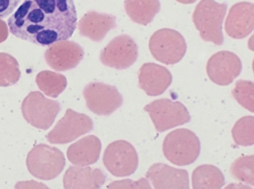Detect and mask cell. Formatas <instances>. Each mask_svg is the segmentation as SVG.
<instances>
[{"instance_id":"cell-1","label":"cell","mask_w":254,"mask_h":189,"mask_svg":"<svg viewBox=\"0 0 254 189\" xmlns=\"http://www.w3.org/2000/svg\"><path fill=\"white\" fill-rule=\"evenodd\" d=\"M77 20L73 0H23L7 24L15 37L46 47L69 39Z\"/></svg>"},{"instance_id":"cell-2","label":"cell","mask_w":254,"mask_h":189,"mask_svg":"<svg viewBox=\"0 0 254 189\" xmlns=\"http://www.w3.org/2000/svg\"><path fill=\"white\" fill-rule=\"evenodd\" d=\"M227 9L226 3L214 0H201L196 5L192 19L203 40L217 46L223 44L222 23Z\"/></svg>"},{"instance_id":"cell-3","label":"cell","mask_w":254,"mask_h":189,"mask_svg":"<svg viewBox=\"0 0 254 189\" xmlns=\"http://www.w3.org/2000/svg\"><path fill=\"white\" fill-rule=\"evenodd\" d=\"M162 150L166 158L172 164L186 166L193 163L198 158L200 143L192 131L179 128L167 135L163 142Z\"/></svg>"},{"instance_id":"cell-4","label":"cell","mask_w":254,"mask_h":189,"mask_svg":"<svg viewBox=\"0 0 254 189\" xmlns=\"http://www.w3.org/2000/svg\"><path fill=\"white\" fill-rule=\"evenodd\" d=\"M26 163L30 173L42 180L56 178L65 165L64 153L58 148L40 143L28 153Z\"/></svg>"},{"instance_id":"cell-5","label":"cell","mask_w":254,"mask_h":189,"mask_svg":"<svg viewBox=\"0 0 254 189\" xmlns=\"http://www.w3.org/2000/svg\"><path fill=\"white\" fill-rule=\"evenodd\" d=\"M148 46L153 57L166 65L180 62L187 48L185 39L180 33L166 28L159 29L152 35Z\"/></svg>"},{"instance_id":"cell-6","label":"cell","mask_w":254,"mask_h":189,"mask_svg":"<svg viewBox=\"0 0 254 189\" xmlns=\"http://www.w3.org/2000/svg\"><path fill=\"white\" fill-rule=\"evenodd\" d=\"M143 109L148 113L156 131L160 133L187 123L191 118L183 103L167 98L155 100Z\"/></svg>"},{"instance_id":"cell-7","label":"cell","mask_w":254,"mask_h":189,"mask_svg":"<svg viewBox=\"0 0 254 189\" xmlns=\"http://www.w3.org/2000/svg\"><path fill=\"white\" fill-rule=\"evenodd\" d=\"M61 109L58 101L46 97L39 91L30 93L21 104L22 115L26 121L44 130L52 125Z\"/></svg>"},{"instance_id":"cell-8","label":"cell","mask_w":254,"mask_h":189,"mask_svg":"<svg viewBox=\"0 0 254 189\" xmlns=\"http://www.w3.org/2000/svg\"><path fill=\"white\" fill-rule=\"evenodd\" d=\"M103 162L111 174L123 177L134 173L138 166V159L136 150L131 143L125 140H118L107 146Z\"/></svg>"},{"instance_id":"cell-9","label":"cell","mask_w":254,"mask_h":189,"mask_svg":"<svg viewBox=\"0 0 254 189\" xmlns=\"http://www.w3.org/2000/svg\"><path fill=\"white\" fill-rule=\"evenodd\" d=\"M83 95L88 108L98 115H109L123 103V96L116 87L102 82L88 84L84 88Z\"/></svg>"},{"instance_id":"cell-10","label":"cell","mask_w":254,"mask_h":189,"mask_svg":"<svg viewBox=\"0 0 254 189\" xmlns=\"http://www.w3.org/2000/svg\"><path fill=\"white\" fill-rule=\"evenodd\" d=\"M93 129V122L88 116L68 108L64 117L48 133L47 139L52 144L67 143Z\"/></svg>"},{"instance_id":"cell-11","label":"cell","mask_w":254,"mask_h":189,"mask_svg":"<svg viewBox=\"0 0 254 189\" xmlns=\"http://www.w3.org/2000/svg\"><path fill=\"white\" fill-rule=\"evenodd\" d=\"M138 46L130 36L126 34L113 38L101 49L99 59L103 64L118 70L128 68L136 61Z\"/></svg>"},{"instance_id":"cell-12","label":"cell","mask_w":254,"mask_h":189,"mask_svg":"<svg viewBox=\"0 0 254 189\" xmlns=\"http://www.w3.org/2000/svg\"><path fill=\"white\" fill-rule=\"evenodd\" d=\"M206 69L208 77L213 83L219 86H227L240 75L242 64L235 53L222 50L209 58Z\"/></svg>"},{"instance_id":"cell-13","label":"cell","mask_w":254,"mask_h":189,"mask_svg":"<svg viewBox=\"0 0 254 189\" xmlns=\"http://www.w3.org/2000/svg\"><path fill=\"white\" fill-rule=\"evenodd\" d=\"M84 50L78 43L68 40L57 42L49 47L45 60L51 68L64 71L75 68L84 57Z\"/></svg>"},{"instance_id":"cell-14","label":"cell","mask_w":254,"mask_h":189,"mask_svg":"<svg viewBox=\"0 0 254 189\" xmlns=\"http://www.w3.org/2000/svg\"><path fill=\"white\" fill-rule=\"evenodd\" d=\"M254 28V4L242 1L234 4L229 9L225 22L227 35L235 39L247 37Z\"/></svg>"},{"instance_id":"cell-15","label":"cell","mask_w":254,"mask_h":189,"mask_svg":"<svg viewBox=\"0 0 254 189\" xmlns=\"http://www.w3.org/2000/svg\"><path fill=\"white\" fill-rule=\"evenodd\" d=\"M139 88L149 96H157L168 89L172 82V76L165 66L153 62L144 63L138 72Z\"/></svg>"},{"instance_id":"cell-16","label":"cell","mask_w":254,"mask_h":189,"mask_svg":"<svg viewBox=\"0 0 254 189\" xmlns=\"http://www.w3.org/2000/svg\"><path fill=\"white\" fill-rule=\"evenodd\" d=\"M156 189H189V179L187 170L157 163L152 165L145 174Z\"/></svg>"},{"instance_id":"cell-17","label":"cell","mask_w":254,"mask_h":189,"mask_svg":"<svg viewBox=\"0 0 254 189\" xmlns=\"http://www.w3.org/2000/svg\"><path fill=\"white\" fill-rule=\"evenodd\" d=\"M117 27L115 16L94 10L87 12L78 23L79 35L94 42L102 41L108 32Z\"/></svg>"},{"instance_id":"cell-18","label":"cell","mask_w":254,"mask_h":189,"mask_svg":"<svg viewBox=\"0 0 254 189\" xmlns=\"http://www.w3.org/2000/svg\"><path fill=\"white\" fill-rule=\"evenodd\" d=\"M106 173L99 168L70 166L63 177L64 189H99L105 182Z\"/></svg>"},{"instance_id":"cell-19","label":"cell","mask_w":254,"mask_h":189,"mask_svg":"<svg viewBox=\"0 0 254 189\" xmlns=\"http://www.w3.org/2000/svg\"><path fill=\"white\" fill-rule=\"evenodd\" d=\"M102 144L94 135H88L69 145L66 156L68 160L77 166H84L95 163L98 160Z\"/></svg>"},{"instance_id":"cell-20","label":"cell","mask_w":254,"mask_h":189,"mask_svg":"<svg viewBox=\"0 0 254 189\" xmlns=\"http://www.w3.org/2000/svg\"><path fill=\"white\" fill-rule=\"evenodd\" d=\"M124 7L132 21L146 25L160 11V3L159 0H125Z\"/></svg>"},{"instance_id":"cell-21","label":"cell","mask_w":254,"mask_h":189,"mask_svg":"<svg viewBox=\"0 0 254 189\" xmlns=\"http://www.w3.org/2000/svg\"><path fill=\"white\" fill-rule=\"evenodd\" d=\"M191 184L194 189H219L225 183L224 175L218 168L212 165L203 164L193 171Z\"/></svg>"},{"instance_id":"cell-22","label":"cell","mask_w":254,"mask_h":189,"mask_svg":"<svg viewBox=\"0 0 254 189\" xmlns=\"http://www.w3.org/2000/svg\"><path fill=\"white\" fill-rule=\"evenodd\" d=\"M39 88L47 96L56 98L65 89L66 77L63 74L49 70L43 71L36 77Z\"/></svg>"},{"instance_id":"cell-23","label":"cell","mask_w":254,"mask_h":189,"mask_svg":"<svg viewBox=\"0 0 254 189\" xmlns=\"http://www.w3.org/2000/svg\"><path fill=\"white\" fill-rule=\"evenodd\" d=\"M232 136L237 145L247 146L254 143V117L245 116L234 125Z\"/></svg>"},{"instance_id":"cell-24","label":"cell","mask_w":254,"mask_h":189,"mask_svg":"<svg viewBox=\"0 0 254 189\" xmlns=\"http://www.w3.org/2000/svg\"><path fill=\"white\" fill-rule=\"evenodd\" d=\"M230 173L236 180L254 186V155H244L231 164Z\"/></svg>"},{"instance_id":"cell-25","label":"cell","mask_w":254,"mask_h":189,"mask_svg":"<svg viewBox=\"0 0 254 189\" xmlns=\"http://www.w3.org/2000/svg\"><path fill=\"white\" fill-rule=\"evenodd\" d=\"M231 93L234 98L241 106L251 112H254V84L253 82L237 80Z\"/></svg>"},{"instance_id":"cell-26","label":"cell","mask_w":254,"mask_h":189,"mask_svg":"<svg viewBox=\"0 0 254 189\" xmlns=\"http://www.w3.org/2000/svg\"><path fill=\"white\" fill-rule=\"evenodd\" d=\"M107 188L109 189H151L148 181L141 178L137 181L130 179L116 181L110 183Z\"/></svg>"},{"instance_id":"cell-27","label":"cell","mask_w":254,"mask_h":189,"mask_svg":"<svg viewBox=\"0 0 254 189\" xmlns=\"http://www.w3.org/2000/svg\"><path fill=\"white\" fill-rule=\"evenodd\" d=\"M21 0H0V19H4L13 13Z\"/></svg>"},{"instance_id":"cell-28","label":"cell","mask_w":254,"mask_h":189,"mask_svg":"<svg viewBox=\"0 0 254 189\" xmlns=\"http://www.w3.org/2000/svg\"><path fill=\"white\" fill-rule=\"evenodd\" d=\"M180 3L183 4H190L194 2L196 0H176Z\"/></svg>"}]
</instances>
